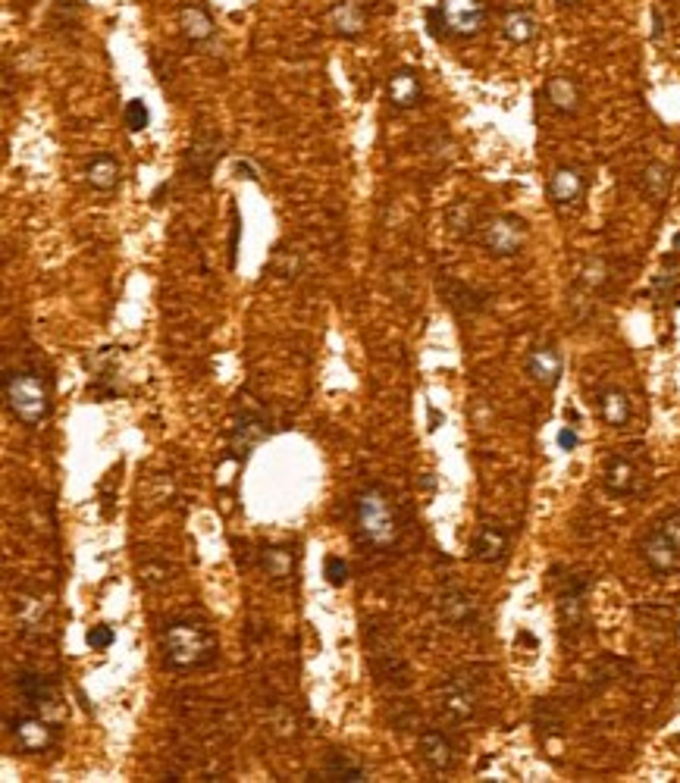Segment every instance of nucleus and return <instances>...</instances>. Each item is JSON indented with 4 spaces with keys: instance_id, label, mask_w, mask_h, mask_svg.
<instances>
[{
    "instance_id": "f257e3e1",
    "label": "nucleus",
    "mask_w": 680,
    "mask_h": 783,
    "mask_svg": "<svg viewBox=\"0 0 680 783\" xmlns=\"http://www.w3.org/2000/svg\"><path fill=\"white\" fill-rule=\"evenodd\" d=\"M220 646L207 624L192 618H173L160 630V658L173 671H198L217 658Z\"/></svg>"
},
{
    "instance_id": "f03ea898",
    "label": "nucleus",
    "mask_w": 680,
    "mask_h": 783,
    "mask_svg": "<svg viewBox=\"0 0 680 783\" xmlns=\"http://www.w3.org/2000/svg\"><path fill=\"white\" fill-rule=\"evenodd\" d=\"M355 530L367 549L386 552L402 536L392 495L383 486H367L355 495Z\"/></svg>"
},
{
    "instance_id": "7ed1b4c3",
    "label": "nucleus",
    "mask_w": 680,
    "mask_h": 783,
    "mask_svg": "<svg viewBox=\"0 0 680 783\" xmlns=\"http://www.w3.org/2000/svg\"><path fill=\"white\" fill-rule=\"evenodd\" d=\"M4 398H7L10 414L22 426H41L51 414V389L41 379V373H35V370L7 373Z\"/></svg>"
},
{
    "instance_id": "20e7f679",
    "label": "nucleus",
    "mask_w": 680,
    "mask_h": 783,
    "mask_svg": "<svg viewBox=\"0 0 680 783\" xmlns=\"http://www.w3.org/2000/svg\"><path fill=\"white\" fill-rule=\"evenodd\" d=\"M527 220L518 213H496L480 226V245L492 257H514L527 245Z\"/></svg>"
},
{
    "instance_id": "39448f33",
    "label": "nucleus",
    "mask_w": 680,
    "mask_h": 783,
    "mask_svg": "<svg viewBox=\"0 0 680 783\" xmlns=\"http://www.w3.org/2000/svg\"><path fill=\"white\" fill-rule=\"evenodd\" d=\"M436 10L442 16L445 38H474L486 29L489 19L486 0H439Z\"/></svg>"
},
{
    "instance_id": "423d86ee",
    "label": "nucleus",
    "mask_w": 680,
    "mask_h": 783,
    "mask_svg": "<svg viewBox=\"0 0 680 783\" xmlns=\"http://www.w3.org/2000/svg\"><path fill=\"white\" fill-rule=\"evenodd\" d=\"M477 702H480L477 683L467 674H452L439 690V711H442V718L452 724L471 721L477 715Z\"/></svg>"
},
{
    "instance_id": "0eeeda50",
    "label": "nucleus",
    "mask_w": 680,
    "mask_h": 783,
    "mask_svg": "<svg viewBox=\"0 0 680 783\" xmlns=\"http://www.w3.org/2000/svg\"><path fill=\"white\" fill-rule=\"evenodd\" d=\"M220 157H223V141L214 132H198L189 151H185V173H189V179H195L198 185H204L214 176Z\"/></svg>"
},
{
    "instance_id": "6e6552de",
    "label": "nucleus",
    "mask_w": 680,
    "mask_h": 783,
    "mask_svg": "<svg viewBox=\"0 0 680 783\" xmlns=\"http://www.w3.org/2000/svg\"><path fill=\"white\" fill-rule=\"evenodd\" d=\"M10 730H13L16 746L29 755H41L57 743V727L48 724L41 715H16L10 721Z\"/></svg>"
},
{
    "instance_id": "1a4fd4ad",
    "label": "nucleus",
    "mask_w": 680,
    "mask_h": 783,
    "mask_svg": "<svg viewBox=\"0 0 680 783\" xmlns=\"http://www.w3.org/2000/svg\"><path fill=\"white\" fill-rule=\"evenodd\" d=\"M640 555H643V561L652 567L655 574H671V571H677V567H680V545L659 524H652V530L643 536Z\"/></svg>"
},
{
    "instance_id": "9d476101",
    "label": "nucleus",
    "mask_w": 680,
    "mask_h": 783,
    "mask_svg": "<svg viewBox=\"0 0 680 783\" xmlns=\"http://www.w3.org/2000/svg\"><path fill=\"white\" fill-rule=\"evenodd\" d=\"M326 26L333 29V35L355 41L367 32V7L364 0H336L326 13Z\"/></svg>"
},
{
    "instance_id": "9b49d317",
    "label": "nucleus",
    "mask_w": 680,
    "mask_h": 783,
    "mask_svg": "<svg viewBox=\"0 0 680 783\" xmlns=\"http://www.w3.org/2000/svg\"><path fill=\"white\" fill-rule=\"evenodd\" d=\"M436 611H439L442 624H449L455 630H464V627H471L477 621V602L467 596L464 589H458V586H449V589L439 592Z\"/></svg>"
},
{
    "instance_id": "f8f14e48",
    "label": "nucleus",
    "mask_w": 680,
    "mask_h": 783,
    "mask_svg": "<svg viewBox=\"0 0 680 783\" xmlns=\"http://www.w3.org/2000/svg\"><path fill=\"white\" fill-rule=\"evenodd\" d=\"M386 101L395 110H411V107H417L420 101H424V82H420L417 69H411V66L395 69V73L389 76V82H386Z\"/></svg>"
},
{
    "instance_id": "ddd939ff",
    "label": "nucleus",
    "mask_w": 680,
    "mask_h": 783,
    "mask_svg": "<svg viewBox=\"0 0 680 783\" xmlns=\"http://www.w3.org/2000/svg\"><path fill=\"white\" fill-rule=\"evenodd\" d=\"M417 755H420V762H424L433 774H442V771H449L455 765V746L436 727L424 730L417 737Z\"/></svg>"
},
{
    "instance_id": "4468645a",
    "label": "nucleus",
    "mask_w": 680,
    "mask_h": 783,
    "mask_svg": "<svg viewBox=\"0 0 680 783\" xmlns=\"http://www.w3.org/2000/svg\"><path fill=\"white\" fill-rule=\"evenodd\" d=\"M527 373L536 379L543 389H555L561 373H565V361H561V351L555 345H536L527 358Z\"/></svg>"
},
{
    "instance_id": "2eb2a0df",
    "label": "nucleus",
    "mask_w": 680,
    "mask_h": 783,
    "mask_svg": "<svg viewBox=\"0 0 680 783\" xmlns=\"http://www.w3.org/2000/svg\"><path fill=\"white\" fill-rule=\"evenodd\" d=\"M586 192V179L577 166H558L549 179V198L558 207H574Z\"/></svg>"
},
{
    "instance_id": "dca6fc26",
    "label": "nucleus",
    "mask_w": 680,
    "mask_h": 783,
    "mask_svg": "<svg viewBox=\"0 0 680 783\" xmlns=\"http://www.w3.org/2000/svg\"><path fill=\"white\" fill-rule=\"evenodd\" d=\"M508 552V533L499 524H483L471 542V555L483 564H496Z\"/></svg>"
},
{
    "instance_id": "f3484780",
    "label": "nucleus",
    "mask_w": 680,
    "mask_h": 783,
    "mask_svg": "<svg viewBox=\"0 0 680 783\" xmlns=\"http://www.w3.org/2000/svg\"><path fill=\"white\" fill-rule=\"evenodd\" d=\"M179 32H182V38L189 44H207L210 38H214L217 26H214V19H210V13L204 7L185 4L179 10Z\"/></svg>"
},
{
    "instance_id": "a211bd4d",
    "label": "nucleus",
    "mask_w": 680,
    "mask_h": 783,
    "mask_svg": "<svg viewBox=\"0 0 680 783\" xmlns=\"http://www.w3.org/2000/svg\"><path fill=\"white\" fill-rule=\"evenodd\" d=\"M267 439V423L257 417V414H242L239 420H236V426L229 430V445H232V452L236 455H248L251 448H257Z\"/></svg>"
},
{
    "instance_id": "6ab92c4d",
    "label": "nucleus",
    "mask_w": 680,
    "mask_h": 783,
    "mask_svg": "<svg viewBox=\"0 0 680 783\" xmlns=\"http://www.w3.org/2000/svg\"><path fill=\"white\" fill-rule=\"evenodd\" d=\"M546 101H549L552 110L565 113V116L577 113V110H580V101H583L577 79H571V76H552V79L546 82Z\"/></svg>"
},
{
    "instance_id": "aec40b11",
    "label": "nucleus",
    "mask_w": 680,
    "mask_h": 783,
    "mask_svg": "<svg viewBox=\"0 0 680 783\" xmlns=\"http://www.w3.org/2000/svg\"><path fill=\"white\" fill-rule=\"evenodd\" d=\"M602 483H605V489L612 495L624 498V495H630L633 489H637V467H633V461L624 458V455H612V458H608V464H605Z\"/></svg>"
},
{
    "instance_id": "412c9836",
    "label": "nucleus",
    "mask_w": 680,
    "mask_h": 783,
    "mask_svg": "<svg viewBox=\"0 0 680 783\" xmlns=\"http://www.w3.org/2000/svg\"><path fill=\"white\" fill-rule=\"evenodd\" d=\"M502 35H505V41H511L514 47H524V44L536 41L539 22H536V16H533L530 10H524V7L508 10V13L502 16Z\"/></svg>"
},
{
    "instance_id": "4be33fe9",
    "label": "nucleus",
    "mask_w": 680,
    "mask_h": 783,
    "mask_svg": "<svg viewBox=\"0 0 680 783\" xmlns=\"http://www.w3.org/2000/svg\"><path fill=\"white\" fill-rule=\"evenodd\" d=\"M120 173H123L120 160L113 154H98L85 166V182L95 188V192H113V188L120 185Z\"/></svg>"
},
{
    "instance_id": "5701e85b",
    "label": "nucleus",
    "mask_w": 680,
    "mask_h": 783,
    "mask_svg": "<svg viewBox=\"0 0 680 783\" xmlns=\"http://www.w3.org/2000/svg\"><path fill=\"white\" fill-rule=\"evenodd\" d=\"M323 780H342V783H361L367 780V771L361 762H355L345 749H333L326 755V765H323Z\"/></svg>"
},
{
    "instance_id": "b1692460",
    "label": "nucleus",
    "mask_w": 680,
    "mask_h": 783,
    "mask_svg": "<svg viewBox=\"0 0 680 783\" xmlns=\"http://www.w3.org/2000/svg\"><path fill=\"white\" fill-rule=\"evenodd\" d=\"M640 192L652 201V204H662L671 192V170L665 163H649L643 176H640Z\"/></svg>"
},
{
    "instance_id": "393cba45",
    "label": "nucleus",
    "mask_w": 680,
    "mask_h": 783,
    "mask_svg": "<svg viewBox=\"0 0 680 783\" xmlns=\"http://www.w3.org/2000/svg\"><path fill=\"white\" fill-rule=\"evenodd\" d=\"M16 690H19V696L26 699L29 705H51V702H54V686H51V680L41 677V674H32V671H22V674L16 677Z\"/></svg>"
},
{
    "instance_id": "a878e982",
    "label": "nucleus",
    "mask_w": 680,
    "mask_h": 783,
    "mask_svg": "<svg viewBox=\"0 0 680 783\" xmlns=\"http://www.w3.org/2000/svg\"><path fill=\"white\" fill-rule=\"evenodd\" d=\"M599 414L608 426H624L630 420V398L621 389H605L599 395Z\"/></svg>"
},
{
    "instance_id": "bb28decb",
    "label": "nucleus",
    "mask_w": 680,
    "mask_h": 783,
    "mask_svg": "<svg viewBox=\"0 0 680 783\" xmlns=\"http://www.w3.org/2000/svg\"><path fill=\"white\" fill-rule=\"evenodd\" d=\"M261 561H264L267 577H273L276 583H283V580L292 577V564H295V561H292V552L283 549V545H270V549H264Z\"/></svg>"
},
{
    "instance_id": "cd10ccee",
    "label": "nucleus",
    "mask_w": 680,
    "mask_h": 783,
    "mask_svg": "<svg viewBox=\"0 0 680 783\" xmlns=\"http://www.w3.org/2000/svg\"><path fill=\"white\" fill-rule=\"evenodd\" d=\"M558 611H561V621H565V627H577L580 624V618H583V583H568V589L561 592Z\"/></svg>"
},
{
    "instance_id": "c85d7f7f",
    "label": "nucleus",
    "mask_w": 680,
    "mask_h": 783,
    "mask_svg": "<svg viewBox=\"0 0 680 783\" xmlns=\"http://www.w3.org/2000/svg\"><path fill=\"white\" fill-rule=\"evenodd\" d=\"M605 282H608V264L602 257H590L583 264V270H580V286L586 292H599Z\"/></svg>"
},
{
    "instance_id": "c756f323",
    "label": "nucleus",
    "mask_w": 680,
    "mask_h": 783,
    "mask_svg": "<svg viewBox=\"0 0 680 783\" xmlns=\"http://www.w3.org/2000/svg\"><path fill=\"white\" fill-rule=\"evenodd\" d=\"M123 120H126L129 132H145V129L151 126V107H148L142 98H132V101L126 104Z\"/></svg>"
},
{
    "instance_id": "7c9ffc66",
    "label": "nucleus",
    "mask_w": 680,
    "mask_h": 783,
    "mask_svg": "<svg viewBox=\"0 0 680 783\" xmlns=\"http://www.w3.org/2000/svg\"><path fill=\"white\" fill-rule=\"evenodd\" d=\"M323 577L330 586H345L348 583V564L339 555H330L323 561Z\"/></svg>"
},
{
    "instance_id": "2f4dec72",
    "label": "nucleus",
    "mask_w": 680,
    "mask_h": 783,
    "mask_svg": "<svg viewBox=\"0 0 680 783\" xmlns=\"http://www.w3.org/2000/svg\"><path fill=\"white\" fill-rule=\"evenodd\" d=\"M113 639H116V633H113V627H107V624H98V627H91L88 633H85V643L95 649V652H104V649H110L113 646Z\"/></svg>"
},
{
    "instance_id": "473e14b6",
    "label": "nucleus",
    "mask_w": 680,
    "mask_h": 783,
    "mask_svg": "<svg viewBox=\"0 0 680 783\" xmlns=\"http://www.w3.org/2000/svg\"><path fill=\"white\" fill-rule=\"evenodd\" d=\"M239 232H242V223H239V210L232 207V232H229V267H236V248H239Z\"/></svg>"
},
{
    "instance_id": "72a5a7b5",
    "label": "nucleus",
    "mask_w": 680,
    "mask_h": 783,
    "mask_svg": "<svg viewBox=\"0 0 680 783\" xmlns=\"http://www.w3.org/2000/svg\"><path fill=\"white\" fill-rule=\"evenodd\" d=\"M659 527L680 545V508L677 511H671V514H665L662 520H659Z\"/></svg>"
},
{
    "instance_id": "f704fd0d",
    "label": "nucleus",
    "mask_w": 680,
    "mask_h": 783,
    "mask_svg": "<svg viewBox=\"0 0 680 783\" xmlns=\"http://www.w3.org/2000/svg\"><path fill=\"white\" fill-rule=\"evenodd\" d=\"M577 442H580V436H577V430H574V426H565V430L558 433V445L565 448V452H574V448H577Z\"/></svg>"
},
{
    "instance_id": "c9c22d12",
    "label": "nucleus",
    "mask_w": 680,
    "mask_h": 783,
    "mask_svg": "<svg viewBox=\"0 0 680 783\" xmlns=\"http://www.w3.org/2000/svg\"><path fill=\"white\" fill-rule=\"evenodd\" d=\"M662 32H665V19H662V13H659V10L652 7V38L659 41V38H662Z\"/></svg>"
},
{
    "instance_id": "e433bc0d",
    "label": "nucleus",
    "mask_w": 680,
    "mask_h": 783,
    "mask_svg": "<svg viewBox=\"0 0 680 783\" xmlns=\"http://www.w3.org/2000/svg\"><path fill=\"white\" fill-rule=\"evenodd\" d=\"M671 248H674V251L680 254V232H674V239H671Z\"/></svg>"
},
{
    "instance_id": "4c0bfd02",
    "label": "nucleus",
    "mask_w": 680,
    "mask_h": 783,
    "mask_svg": "<svg viewBox=\"0 0 680 783\" xmlns=\"http://www.w3.org/2000/svg\"><path fill=\"white\" fill-rule=\"evenodd\" d=\"M558 7H574V4H580V0H555Z\"/></svg>"
}]
</instances>
